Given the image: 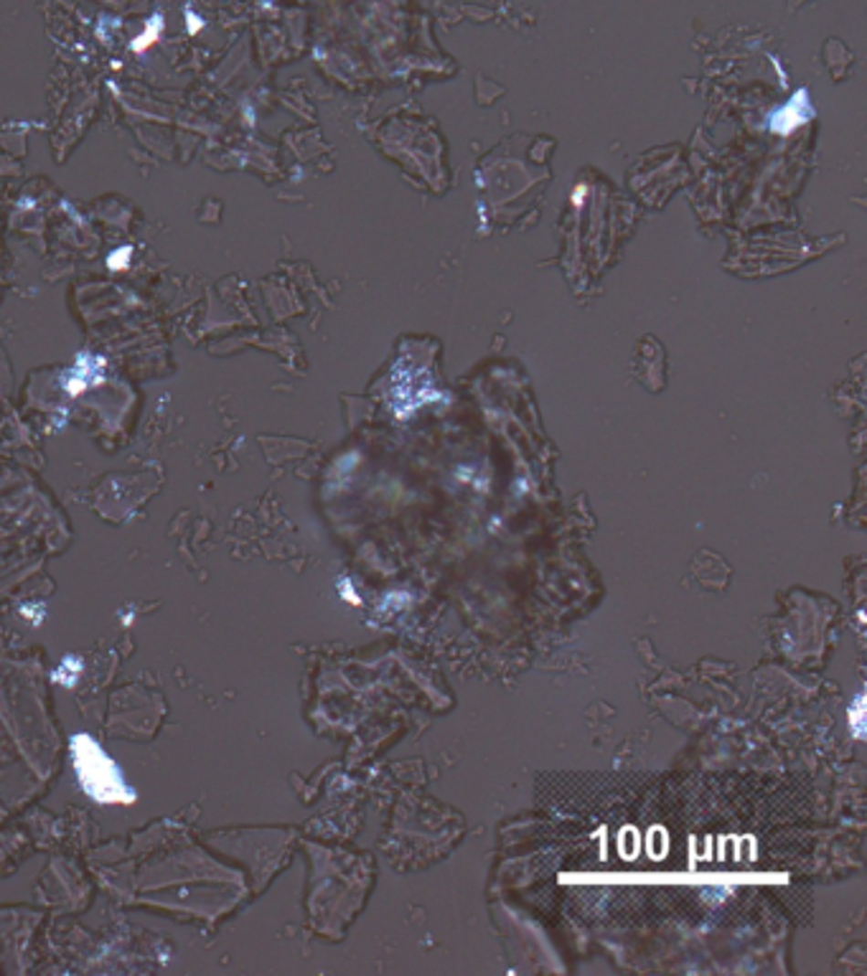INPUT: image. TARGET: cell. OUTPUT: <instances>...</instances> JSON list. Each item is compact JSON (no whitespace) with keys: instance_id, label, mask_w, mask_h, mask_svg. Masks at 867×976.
<instances>
[{"instance_id":"obj_3","label":"cell","mask_w":867,"mask_h":976,"mask_svg":"<svg viewBox=\"0 0 867 976\" xmlns=\"http://www.w3.org/2000/svg\"><path fill=\"white\" fill-rule=\"evenodd\" d=\"M585 194H588V189L580 184L578 189L572 191V204H575V206H580V199H585Z\"/></svg>"},{"instance_id":"obj_2","label":"cell","mask_w":867,"mask_h":976,"mask_svg":"<svg viewBox=\"0 0 867 976\" xmlns=\"http://www.w3.org/2000/svg\"><path fill=\"white\" fill-rule=\"evenodd\" d=\"M809 120V97L807 92H799V95L786 102L771 120V128L778 132V135H789L794 132L796 128H801Z\"/></svg>"},{"instance_id":"obj_1","label":"cell","mask_w":867,"mask_h":976,"mask_svg":"<svg viewBox=\"0 0 867 976\" xmlns=\"http://www.w3.org/2000/svg\"><path fill=\"white\" fill-rule=\"evenodd\" d=\"M72 763L79 788L97 803H132L135 791L128 786L118 763L110 758L99 742L89 735L72 738Z\"/></svg>"}]
</instances>
